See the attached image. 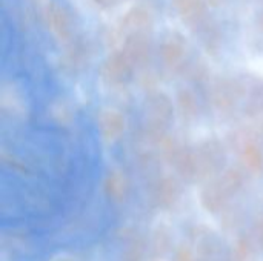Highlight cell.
Segmentation results:
<instances>
[{
  "label": "cell",
  "instance_id": "7402d4cb",
  "mask_svg": "<svg viewBox=\"0 0 263 261\" xmlns=\"http://www.w3.org/2000/svg\"><path fill=\"white\" fill-rule=\"evenodd\" d=\"M211 6H219L222 3V0H206Z\"/></svg>",
  "mask_w": 263,
  "mask_h": 261
},
{
  "label": "cell",
  "instance_id": "603a6c76",
  "mask_svg": "<svg viewBox=\"0 0 263 261\" xmlns=\"http://www.w3.org/2000/svg\"><path fill=\"white\" fill-rule=\"evenodd\" d=\"M260 29H262V31H263V14H262V15H260Z\"/></svg>",
  "mask_w": 263,
  "mask_h": 261
},
{
  "label": "cell",
  "instance_id": "3957f363",
  "mask_svg": "<svg viewBox=\"0 0 263 261\" xmlns=\"http://www.w3.org/2000/svg\"><path fill=\"white\" fill-rule=\"evenodd\" d=\"M194 151H196V163H197L196 182H203L223 172L222 169L227 160V154L219 140L216 138L206 140Z\"/></svg>",
  "mask_w": 263,
  "mask_h": 261
},
{
  "label": "cell",
  "instance_id": "44dd1931",
  "mask_svg": "<svg viewBox=\"0 0 263 261\" xmlns=\"http://www.w3.org/2000/svg\"><path fill=\"white\" fill-rule=\"evenodd\" d=\"M251 238L256 243L257 248L263 249V212L257 215V218L253 223V231H251Z\"/></svg>",
  "mask_w": 263,
  "mask_h": 261
},
{
  "label": "cell",
  "instance_id": "2e32d148",
  "mask_svg": "<svg viewBox=\"0 0 263 261\" xmlns=\"http://www.w3.org/2000/svg\"><path fill=\"white\" fill-rule=\"evenodd\" d=\"M171 232L166 226H157L153 232V238H151V251L154 257H165L170 251H171Z\"/></svg>",
  "mask_w": 263,
  "mask_h": 261
},
{
  "label": "cell",
  "instance_id": "30bf717a",
  "mask_svg": "<svg viewBox=\"0 0 263 261\" xmlns=\"http://www.w3.org/2000/svg\"><path fill=\"white\" fill-rule=\"evenodd\" d=\"M99 131L105 142L112 143L125 132V117L117 109H103L99 115Z\"/></svg>",
  "mask_w": 263,
  "mask_h": 261
},
{
  "label": "cell",
  "instance_id": "8fae6325",
  "mask_svg": "<svg viewBox=\"0 0 263 261\" xmlns=\"http://www.w3.org/2000/svg\"><path fill=\"white\" fill-rule=\"evenodd\" d=\"M153 12L149 11V8L143 6V5H137L133 6L122 18V31H126L128 34L133 32H149V29L153 28Z\"/></svg>",
  "mask_w": 263,
  "mask_h": 261
},
{
  "label": "cell",
  "instance_id": "277c9868",
  "mask_svg": "<svg viewBox=\"0 0 263 261\" xmlns=\"http://www.w3.org/2000/svg\"><path fill=\"white\" fill-rule=\"evenodd\" d=\"M134 63L129 60V57L125 54L123 49H117L111 52L103 65V74L105 78L111 85H126L134 72Z\"/></svg>",
  "mask_w": 263,
  "mask_h": 261
},
{
  "label": "cell",
  "instance_id": "ffe728a7",
  "mask_svg": "<svg viewBox=\"0 0 263 261\" xmlns=\"http://www.w3.org/2000/svg\"><path fill=\"white\" fill-rule=\"evenodd\" d=\"M174 261H197V251L190 245H180L174 251Z\"/></svg>",
  "mask_w": 263,
  "mask_h": 261
},
{
  "label": "cell",
  "instance_id": "7c38bea8",
  "mask_svg": "<svg viewBox=\"0 0 263 261\" xmlns=\"http://www.w3.org/2000/svg\"><path fill=\"white\" fill-rule=\"evenodd\" d=\"M180 194H182V188L179 180L174 177H163L157 182L154 188V202L159 208L170 209L177 203Z\"/></svg>",
  "mask_w": 263,
  "mask_h": 261
},
{
  "label": "cell",
  "instance_id": "5b68a950",
  "mask_svg": "<svg viewBox=\"0 0 263 261\" xmlns=\"http://www.w3.org/2000/svg\"><path fill=\"white\" fill-rule=\"evenodd\" d=\"M243 89L239 82L233 78H220L211 88V102L220 112L231 111L242 98Z\"/></svg>",
  "mask_w": 263,
  "mask_h": 261
},
{
  "label": "cell",
  "instance_id": "9c48e42d",
  "mask_svg": "<svg viewBox=\"0 0 263 261\" xmlns=\"http://www.w3.org/2000/svg\"><path fill=\"white\" fill-rule=\"evenodd\" d=\"M105 194L106 197L117 205H122L128 200L129 192H131V183L128 175L119 169V168H112L105 178Z\"/></svg>",
  "mask_w": 263,
  "mask_h": 261
},
{
  "label": "cell",
  "instance_id": "4fadbf2b",
  "mask_svg": "<svg viewBox=\"0 0 263 261\" xmlns=\"http://www.w3.org/2000/svg\"><path fill=\"white\" fill-rule=\"evenodd\" d=\"M239 158L247 172L251 175L263 174V151L254 140H245L239 149Z\"/></svg>",
  "mask_w": 263,
  "mask_h": 261
},
{
  "label": "cell",
  "instance_id": "ac0fdd59",
  "mask_svg": "<svg viewBox=\"0 0 263 261\" xmlns=\"http://www.w3.org/2000/svg\"><path fill=\"white\" fill-rule=\"evenodd\" d=\"M256 248L257 246L251 237H240L233 249V261H253Z\"/></svg>",
  "mask_w": 263,
  "mask_h": 261
},
{
  "label": "cell",
  "instance_id": "ba28073f",
  "mask_svg": "<svg viewBox=\"0 0 263 261\" xmlns=\"http://www.w3.org/2000/svg\"><path fill=\"white\" fill-rule=\"evenodd\" d=\"M45 18L48 28L60 40H68L71 37V18L66 9L57 2H48L45 6Z\"/></svg>",
  "mask_w": 263,
  "mask_h": 261
},
{
  "label": "cell",
  "instance_id": "9a60e30c",
  "mask_svg": "<svg viewBox=\"0 0 263 261\" xmlns=\"http://www.w3.org/2000/svg\"><path fill=\"white\" fill-rule=\"evenodd\" d=\"M176 100H177L179 112L183 120L191 122V120L197 118L200 106H199V100H197V95L194 94V91H191L188 88H182V89H179Z\"/></svg>",
  "mask_w": 263,
  "mask_h": 261
},
{
  "label": "cell",
  "instance_id": "5bb4252c",
  "mask_svg": "<svg viewBox=\"0 0 263 261\" xmlns=\"http://www.w3.org/2000/svg\"><path fill=\"white\" fill-rule=\"evenodd\" d=\"M174 5L185 25L191 28L202 25L206 14L205 0H174Z\"/></svg>",
  "mask_w": 263,
  "mask_h": 261
},
{
  "label": "cell",
  "instance_id": "6da1fadb",
  "mask_svg": "<svg viewBox=\"0 0 263 261\" xmlns=\"http://www.w3.org/2000/svg\"><path fill=\"white\" fill-rule=\"evenodd\" d=\"M242 185H243L242 171L236 168H228L202 189L200 203L206 212L217 214L242 189Z\"/></svg>",
  "mask_w": 263,
  "mask_h": 261
},
{
  "label": "cell",
  "instance_id": "7a4b0ae2",
  "mask_svg": "<svg viewBox=\"0 0 263 261\" xmlns=\"http://www.w3.org/2000/svg\"><path fill=\"white\" fill-rule=\"evenodd\" d=\"M173 117L174 105L165 92H154L146 98L143 108V123L146 137L151 143L159 145L166 137Z\"/></svg>",
  "mask_w": 263,
  "mask_h": 261
},
{
  "label": "cell",
  "instance_id": "52a82bcc",
  "mask_svg": "<svg viewBox=\"0 0 263 261\" xmlns=\"http://www.w3.org/2000/svg\"><path fill=\"white\" fill-rule=\"evenodd\" d=\"M125 54L134 63V66H142L148 62L151 55V38L146 32H133L125 35L123 48Z\"/></svg>",
  "mask_w": 263,
  "mask_h": 261
},
{
  "label": "cell",
  "instance_id": "8992f818",
  "mask_svg": "<svg viewBox=\"0 0 263 261\" xmlns=\"http://www.w3.org/2000/svg\"><path fill=\"white\" fill-rule=\"evenodd\" d=\"M160 52H162V58L168 68H171V69L183 68L185 57H186V42L180 34L171 32L163 38Z\"/></svg>",
  "mask_w": 263,
  "mask_h": 261
},
{
  "label": "cell",
  "instance_id": "e0dca14e",
  "mask_svg": "<svg viewBox=\"0 0 263 261\" xmlns=\"http://www.w3.org/2000/svg\"><path fill=\"white\" fill-rule=\"evenodd\" d=\"M146 245L142 237H131L123 249V261H145Z\"/></svg>",
  "mask_w": 263,
  "mask_h": 261
},
{
  "label": "cell",
  "instance_id": "d6986e66",
  "mask_svg": "<svg viewBox=\"0 0 263 261\" xmlns=\"http://www.w3.org/2000/svg\"><path fill=\"white\" fill-rule=\"evenodd\" d=\"M86 55H88V51H86L85 45L83 43H76V45H72L66 51V54H65V65L68 68H71V69H77V68H80L83 65Z\"/></svg>",
  "mask_w": 263,
  "mask_h": 261
}]
</instances>
